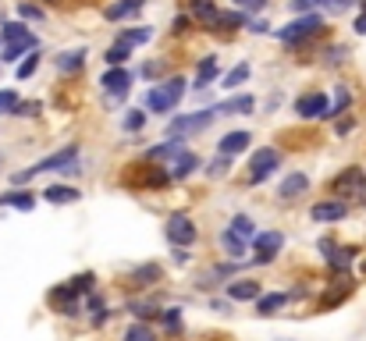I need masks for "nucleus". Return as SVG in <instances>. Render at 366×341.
<instances>
[{
    "label": "nucleus",
    "mask_w": 366,
    "mask_h": 341,
    "mask_svg": "<svg viewBox=\"0 0 366 341\" xmlns=\"http://www.w3.org/2000/svg\"><path fill=\"white\" fill-rule=\"evenodd\" d=\"M185 97V78H167V82H160L157 89H149V97H146V103H149V110H157V114H167V110H174L178 107V100Z\"/></svg>",
    "instance_id": "f257e3e1"
},
{
    "label": "nucleus",
    "mask_w": 366,
    "mask_h": 341,
    "mask_svg": "<svg viewBox=\"0 0 366 341\" xmlns=\"http://www.w3.org/2000/svg\"><path fill=\"white\" fill-rule=\"evenodd\" d=\"M331 196L334 199H349V196H359L363 189H366V174H363V167H345L338 178H331Z\"/></svg>",
    "instance_id": "f03ea898"
},
{
    "label": "nucleus",
    "mask_w": 366,
    "mask_h": 341,
    "mask_svg": "<svg viewBox=\"0 0 366 341\" xmlns=\"http://www.w3.org/2000/svg\"><path fill=\"white\" fill-rule=\"evenodd\" d=\"M278 167H281V153L274 149V146H263V149L253 153V160H249V181L260 185V181H267Z\"/></svg>",
    "instance_id": "7ed1b4c3"
},
{
    "label": "nucleus",
    "mask_w": 366,
    "mask_h": 341,
    "mask_svg": "<svg viewBox=\"0 0 366 341\" xmlns=\"http://www.w3.org/2000/svg\"><path fill=\"white\" fill-rule=\"evenodd\" d=\"M320 28H324V18H320V15H302V18H295L292 25L278 28V40H285V43H299V40L317 36Z\"/></svg>",
    "instance_id": "20e7f679"
},
{
    "label": "nucleus",
    "mask_w": 366,
    "mask_h": 341,
    "mask_svg": "<svg viewBox=\"0 0 366 341\" xmlns=\"http://www.w3.org/2000/svg\"><path fill=\"white\" fill-rule=\"evenodd\" d=\"M196 224H192V217L189 213H171L167 217V238L171 245H192L196 242Z\"/></svg>",
    "instance_id": "39448f33"
},
{
    "label": "nucleus",
    "mask_w": 366,
    "mask_h": 341,
    "mask_svg": "<svg viewBox=\"0 0 366 341\" xmlns=\"http://www.w3.org/2000/svg\"><path fill=\"white\" fill-rule=\"evenodd\" d=\"M75 160H78V146H65L60 153H53V157L40 160L33 167V174H43V171H65V174H72L75 171Z\"/></svg>",
    "instance_id": "423d86ee"
},
{
    "label": "nucleus",
    "mask_w": 366,
    "mask_h": 341,
    "mask_svg": "<svg viewBox=\"0 0 366 341\" xmlns=\"http://www.w3.org/2000/svg\"><path fill=\"white\" fill-rule=\"evenodd\" d=\"M285 245V235L281 231H263V235H253V249H256V263H270L274 253H281Z\"/></svg>",
    "instance_id": "0eeeda50"
},
{
    "label": "nucleus",
    "mask_w": 366,
    "mask_h": 341,
    "mask_svg": "<svg viewBox=\"0 0 366 341\" xmlns=\"http://www.w3.org/2000/svg\"><path fill=\"white\" fill-rule=\"evenodd\" d=\"M213 121V110H199V114H185L171 121V135H189V132H203Z\"/></svg>",
    "instance_id": "6e6552de"
},
{
    "label": "nucleus",
    "mask_w": 366,
    "mask_h": 341,
    "mask_svg": "<svg viewBox=\"0 0 366 341\" xmlns=\"http://www.w3.org/2000/svg\"><path fill=\"white\" fill-rule=\"evenodd\" d=\"M295 114L299 117H324L327 114V97L324 92H306V97L295 100Z\"/></svg>",
    "instance_id": "1a4fd4ad"
},
{
    "label": "nucleus",
    "mask_w": 366,
    "mask_h": 341,
    "mask_svg": "<svg viewBox=\"0 0 366 341\" xmlns=\"http://www.w3.org/2000/svg\"><path fill=\"white\" fill-rule=\"evenodd\" d=\"M256 107V100L249 97H231V100H221V103H213L210 110H213V117H231V114H249Z\"/></svg>",
    "instance_id": "9d476101"
},
{
    "label": "nucleus",
    "mask_w": 366,
    "mask_h": 341,
    "mask_svg": "<svg viewBox=\"0 0 366 341\" xmlns=\"http://www.w3.org/2000/svg\"><path fill=\"white\" fill-rule=\"evenodd\" d=\"M249 142H253L249 132H228V135L217 142V153H221V157H238V153H246Z\"/></svg>",
    "instance_id": "9b49d317"
},
{
    "label": "nucleus",
    "mask_w": 366,
    "mask_h": 341,
    "mask_svg": "<svg viewBox=\"0 0 366 341\" xmlns=\"http://www.w3.org/2000/svg\"><path fill=\"white\" fill-rule=\"evenodd\" d=\"M100 85L107 89V92H114V97H121V92H125L128 85H132V75L125 72V68H110V72H103V78H100Z\"/></svg>",
    "instance_id": "f8f14e48"
},
{
    "label": "nucleus",
    "mask_w": 366,
    "mask_h": 341,
    "mask_svg": "<svg viewBox=\"0 0 366 341\" xmlns=\"http://www.w3.org/2000/svg\"><path fill=\"white\" fill-rule=\"evenodd\" d=\"M345 213H349V206H345L342 199H331V203H317V206H313V221H320V224H327V221H342Z\"/></svg>",
    "instance_id": "ddd939ff"
},
{
    "label": "nucleus",
    "mask_w": 366,
    "mask_h": 341,
    "mask_svg": "<svg viewBox=\"0 0 366 341\" xmlns=\"http://www.w3.org/2000/svg\"><path fill=\"white\" fill-rule=\"evenodd\" d=\"M206 25L210 28H242V25H249V15L246 11H213V18Z\"/></svg>",
    "instance_id": "4468645a"
},
{
    "label": "nucleus",
    "mask_w": 366,
    "mask_h": 341,
    "mask_svg": "<svg viewBox=\"0 0 366 341\" xmlns=\"http://www.w3.org/2000/svg\"><path fill=\"white\" fill-rule=\"evenodd\" d=\"M306 189H310V178L299 171V174H288V178L278 185V196H281V199H295V196H302Z\"/></svg>",
    "instance_id": "2eb2a0df"
},
{
    "label": "nucleus",
    "mask_w": 366,
    "mask_h": 341,
    "mask_svg": "<svg viewBox=\"0 0 366 341\" xmlns=\"http://www.w3.org/2000/svg\"><path fill=\"white\" fill-rule=\"evenodd\" d=\"M171 160H174L171 164V178H189L199 167V157H196V153H185V149H181L178 157H171Z\"/></svg>",
    "instance_id": "dca6fc26"
},
{
    "label": "nucleus",
    "mask_w": 366,
    "mask_h": 341,
    "mask_svg": "<svg viewBox=\"0 0 366 341\" xmlns=\"http://www.w3.org/2000/svg\"><path fill=\"white\" fill-rule=\"evenodd\" d=\"M142 11V0H117V4H110L103 11L107 22H121V18H128V15H139Z\"/></svg>",
    "instance_id": "f3484780"
},
{
    "label": "nucleus",
    "mask_w": 366,
    "mask_h": 341,
    "mask_svg": "<svg viewBox=\"0 0 366 341\" xmlns=\"http://www.w3.org/2000/svg\"><path fill=\"white\" fill-rule=\"evenodd\" d=\"M217 72H221V68H217V57H203L199 68H196V82H192V85H196V89H206L213 78H217Z\"/></svg>",
    "instance_id": "a211bd4d"
},
{
    "label": "nucleus",
    "mask_w": 366,
    "mask_h": 341,
    "mask_svg": "<svg viewBox=\"0 0 366 341\" xmlns=\"http://www.w3.org/2000/svg\"><path fill=\"white\" fill-rule=\"evenodd\" d=\"M228 295H231L235 302H256L260 285H256V281H231V285H228Z\"/></svg>",
    "instance_id": "6ab92c4d"
},
{
    "label": "nucleus",
    "mask_w": 366,
    "mask_h": 341,
    "mask_svg": "<svg viewBox=\"0 0 366 341\" xmlns=\"http://www.w3.org/2000/svg\"><path fill=\"white\" fill-rule=\"evenodd\" d=\"M288 302V295L285 292H270V295H256V313H263V317H270V313H278V309Z\"/></svg>",
    "instance_id": "aec40b11"
},
{
    "label": "nucleus",
    "mask_w": 366,
    "mask_h": 341,
    "mask_svg": "<svg viewBox=\"0 0 366 341\" xmlns=\"http://www.w3.org/2000/svg\"><path fill=\"white\" fill-rule=\"evenodd\" d=\"M235 238H242V242H253V235H256V224H253V217H246V213H238V217H231V228H228Z\"/></svg>",
    "instance_id": "412c9836"
},
{
    "label": "nucleus",
    "mask_w": 366,
    "mask_h": 341,
    "mask_svg": "<svg viewBox=\"0 0 366 341\" xmlns=\"http://www.w3.org/2000/svg\"><path fill=\"white\" fill-rule=\"evenodd\" d=\"M181 149H185V146H181V139H178V135H171L167 142H160V146L149 149V160H171V157H178Z\"/></svg>",
    "instance_id": "4be33fe9"
},
{
    "label": "nucleus",
    "mask_w": 366,
    "mask_h": 341,
    "mask_svg": "<svg viewBox=\"0 0 366 341\" xmlns=\"http://www.w3.org/2000/svg\"><path fill=\"white\" fill-rule=\"evenodd\" d=\"M153 281H160V267L157 263H146V267H135L132 270V285L135 288H146V285H153Z\"/></svg>",
    "instance_id": "5701e85b"
},
{
    "label": "nucleus",
    "mask_w": 366,
    "mask_h": 341,
    "mask_svg": "<svg viewBox=\"0 0 366 341\" xmlns=\"http://www.w3.org/2000/svg\"><path fill=\"white\" fill-rule=\"evenodd\" d=\"M0 206H15V210H33V206H36V199L28 196V192H22V185H18V192H4V196H0Z\"/></svg>",
    "instance_id": "b1692460"
},
{
    "label": "nucleus",
    "mask_w": 366,
    "mask_h": 341,
    "mask_svg": "<svg viewBox=\"0 0 366 341\" xmlns=\"http://www.w3.org/2000/svg\"><path fill=\"white\" fill-rule=\"evenodd\" d=\"M43 199H50V203H75L82 196H78V189H68V185H50V189L43 192Z\"/></svg>",
    "instance_id": "393cba45"
},
{
    "label": "nucleus",
    "mask_w": 366,
    "mask_h": 341,
    "mask_svg": "<svg viewBox=\"0 0 366 341\" xmlns=\"http://www.w3.org/2000/svg\"><path fill=\"white\" fill-rule=\"evenodd\" d=\"M132 50H135V47H128V43H121V40H117L103 57H107V65H110V68H117V65H125V60L132 57Z\"/></svg>",
    "instance_id": "a878e982"
},
{
    "label": "nucleus",
    "mask_w": 366,
    "mask_h": 341,
    "mask_svg": "<svg viewBox=\"0 0 366 341\" xmlns=\"http://www.w3.org/2000/svg\"><path fill=\"white\" fill-rule=\"evenodd\" d=\"M82 65H85V50H68V53H60V60H57L60 72H78Z\"/></svg>",
    "instance_id": "bb28decb"
},
{
    "label": "nucleus",
    "mask_w": 366,
    "mask_h": 341,
    "mask_svg": "<svg viewBox=\"0 0 366 341\" xmlns=\"http://www.w3.org/2000/svg\"><path fill=\"white\" fill-rule=\"evenodd\" d=\"M0 36H4L8 43H15V40H36V36L28 33V28H25L22 22H8L4 28H0Z\"/></svg>",
    "instance_id": "cd10ccee"
},
{
    "label": "nucleus",
    "mask_w": 366,
    "mask_h": 341,
    "mask_svg": "<svg viewBox=\"0 0 366 341\" xmlns=\"http://www.w3.org/2000/svg\"><path fill=\"white\" fill-rule=\"evenodd\" d=\"M153 40V28H128V33H121V43H128V47H139V43H149Z\"/></svg>",
    "instance_id": "c85d7f7f"
},
{
    "label": "nucleus",
    "mask_w": 366,
    "mask_h": 341,
    "mask_svg": "<svg viewBox=\"0 0 366 341\" xmlns=\"http://www.w3.org/2000/svg\"><path fill=\"white\" fill-rule=\"evenodd\" d=\"M213 11H217V4H213V0H192V4H189V15L199 18V22H210Z\"/></svg>",
    "instance_id": "c756f323"
},
{
    "label": "nucleus",
    "mask_w": 366,
    "mask_h": 341,
    "mask_svg": "<svg viewBox=\"0 0 366 341\" xmlns=\"http://www.w3.org/2000/svg\"><path fill=\"white\" fill-rule=\"evenodd\" d=\"M25 50H36V40H15L4 47V60H18Z\"/></svg>",
    "instance_id": "7c9ffc66"
},
{
    "label": "nucleus",
    "mask_w": 366,
    "mask_h": 341,
    "mask_svg": "<svg viewBox=\"0 0 366 341\" xmlns=\"http://www.w3.org/2000/svg\"><path fill=\"white\" fill-rule=\"evenodd\" d=\"M221 245H224V249H228L235 260H242V256H246V242H242V238H235L231 231H224V235H221Z\"/></svg>",
    "instance_id": "2f4dec72"
},
{
    "label": "nucleus",
    "mask_w": 366,
    "mask_h": 341,
    "mask_svg": "<svg viewBox=\"0 0 366 341\" xmlns=\"http://www.w3.org/2000/svg\"><path fill=\"white\" fill-rule=\"evenodd\" d=\"M246 78H249V65H235V68L224 75V89H238Z\"/></svg>",
    "instance_id": "473e14b6"
},
{
    "label": "nucleus",
    "mask_w": 366,
    "mask_h": 341,
    "mask_svg": "<svg viewBox=\"0 0 366 341\" xmlns=\"http://www.w3.org/2000/svg\"><path fill=\"white\" fill-rule=\"evenodd\" d=\"M349 103H352V97H349V89H345V85H338V97H334V103L327 107V114H324V117H338V114H342V110H345Z\"/></svg>",
    "instance_id": "72a5a7b5"
},
{
    "label": "nucleus",
    "mask_w": 366,
    "mask_h": 341,
    "mask_svg": "<svg viewBox=\"0 0 366 341\" xmlns=\"http://www.w3.org/2000/svg\"><path fill=\"white\" fill-rule=\"evenodd\" d=\"M125 341H157V334H153V327H146V324H132L125 331Z\"/></svg>",
    "instance_id": "f704fd0d"
},
{
    "label": "nucleus",
    "mask_w": 366,
    "mask_h": 341,
    "mask_svg": "<svg viewBox=\"0 0 366 341\" xmlns=\"http://www.w3.org/2000/svg\"><path fill=\"white\" fill-rule=\"evenodd\" d=\"M15 103H18V92H15V89H4V92H0V114H11Z\"/></svg>",
    "instance_id": "c9c22d12"
},
{
    "label": "nucleus",
    "mask_w": 366,
    "mask_h": 341,
    "mask_svg": "<svg viewBox=\"0 0 366 341\" xmlns=\"http://www.w3.org/2000/svg\"><path fill=\"white\" fill-rule=\"evenodd\" d=\"M36 68H40V53L33 50V53H28V57H25V65L18 68V78H28V75H33Z\"/></svg>",
    "instance_id": "e433bc0d"
},
{
    "label": "nucleus",
    "mask_w": 366,
    "mask_h": 341,
    "mask_svg": "<svg viewBox=\"0 0 366 341\" xmlns=\"http://www.w3.org/2000/svg\"><path fill=\"white\" fill-rule=\"evenodd\" d=\"M142 125H146V114H142V110H128V117H125V128H128V132H139Z\"/></svg>",
    "instance_id": "4c0bfd02"
},
{
    "label": "nucleus",
    "mask_w": 366,
    "mask_h": 341,
    "mask_svg": "<svg viewBox=\"0 0 366 341\" xmlns=\"http://www.w3.org/2000/svg\"><path fill=\"white\" fill-rule=\"evenodd\" d=\"M128 313H139V317H149V313H160L153 302H128Z\"/></svg>",
    "instance_id": "58836bf2"
},
{
    "label": "nucleus",
    "mask_w": 366,
    "mask_h": 341,
    "mask_svg": "<svg viewBox=\"0 0 366 341\" xmlns=\"http://www.w3.org/2000/svg\"><path fill=\"white\" fill-rule=\"evenodd\" d=\"M11 114H22V117H33V114H40V103H15V110Z\"/></svg>",
    "instance_id": "ea45409f"
},
{
    "label": "nucleus",
    "mask_w": 366,
    "mask_h": 341,
    "mask_svg": "<svg viewBox=\"0 0 366 341\" xmlns=\"http://www.w3.org/2000/svg\"><path fill=\"white\" fill-rule=\"evenodd\" d=\"M164 327H167V331H178V327H181L178 309H167V313H164Z\"/></svg>",
    "instance_id": "a19ab883"
},
{
    "label": "nucleus",
    "mask_w": 366,
    "mask_h": 341,
    "mask_svg": "<svg viewBox=\"0 0 366 341\" xmlns=\"http://www.w3.org/2000/svg\"><path fill=\"white\" fill-rule=\"evenodd\" d=\"M235 4H238V11L249 15V11H260L263 8V0H235Z\"/></svg>",
    "instance_id": "79ce46f5"
},
{
    "label": "nucleus",
    "mask_w": 366,
    "mask_h": 341,
    "mask_svg": "<svg viewBox=\"0 0 366 341\" xmlns=\"http://www.w3.org/2000/svg\"><path fill=\"white\" fill-rule=\"evenodd\" d=\"M18 15H22V18H43V11H40V8H33V4H22V8H18Z\"/></svg>",
    "instance_id": "37998d69"
},
{
    "label": "nucleus",
    "mask_w": 366,
    "mask_h": 341,
    "mask_svg": "<svg viewBox=\"0 0 366 341\" xmlns=\"http://www.w3.org/2000/svg\"><path fill=\"white\" fill-rule=\"evenodd\" d=\"M228 160H231V157H221V160H213V164H210V174H224V171H228Z\"/></svg>",
    "instance_id": "c03bdc74"
},
{
    "label": "nucleus",
    "mask_w": 366,
    "mask_h": 341,
    "mask_svg": "<svg viewBox=\"0 0 366 341\" xmlns=\"http://www.w3.org/2000/svg\"><path fill=\"white\" fill-rule=\"evenodd\" d=\"M356 33H359V36H366V8H363V15L356 18Z\"/></svg>",
    "instance_id": "a18cd8bd"
},
{
    "label": "nucleus",
    "mask_w": 366,
    "mask_h": 341,
    "mask_svg": "<svg viewBox=\"0 0 366 341\" xmlns=\"http://www.w3.org/2000/svg\"><path fill=\"white\" fill-rule=\"evenodd\" d=\"M352 128H356V121H352V117H345V121H342V125H338V132H342V135H349Z\"/></svg>",
    "instance_id": "49530a36"
},
{
    "label": "nucleus",
    "mask_w": 366,
    "mask_h": 341,
    "mask_svg": "<svg viewBox=\"0 0 366 341\" xmlns=\"http://www.w3.org/2000/svg\"><path fill=\"white\" fill-rule=\"evenodd\" d=\"M342 53H345L342 47H331V50H327V60H342Z\"/></svg>",
    "instance_id": "de8ad7c7"
}]
</instances>
